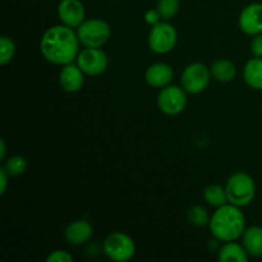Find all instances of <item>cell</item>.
I'll return each instance as SVG.
<instances>
[{"instance_id": "13", "label": "cell", "mask_w": 262, "mask_h": 262, "mask_svg": "<svg viewBox=\"0 0 262 262\" xmlns=\"http://www.w3.org/2000/svg\"><path fill=\"white\" fill-rule=\"evenodd\" d=\"M174 77V71L169 64L155 63L151 64L145 73V79L147 84L152 89H164L169 86Z\"/></svg>"}, {"instance_id": "22", "label": "cell", "mask_w": 262, "mask_h": 262, "mask_svg": "<svg viewBox=\"0 0 262 262\" xmlns=\"http://www.w3.org/2000/svg\"><path fill=\"white\" fill-rule=\"evenodd\" d=\"M181 3L179 0H158L156 9L160 13L161 19L168 20L176 17L179 12Z\"/></svg>"}, {"instance_id": "20", "label": "cell", "mask_w": 262, "mask_h": 262, "mask_svg": "<svg viewBox=\"0 0 262 262\" xmlns=\"http://www.w3.org/2000/svg\"><path fill=\"white\" fill-rule=\"evenodd\" d=\"M187 217H188V222L191 223L193 227H206L210 224V219L211 217L207 214L206 209L202 206H192L191 209L187 212Z\"/></svg>"}, {"instance_id": "14", "label": "cell", "mask_w": 262, "mask_h": 262, "mask_svg": "<svg viewBox=\"0 0 262 262\" xmlns=\"http://www.w3.org/2000/svg\"><path fill=\"white\" fill-rule=\"evenodd\" d=\"M92 234H94L92 225L84 219L72 222L71 224H68V227L66 228V232H64L66 241L71 246L84 245L91 239Z\"/></svg>"}, {"instance_id": "4", "label": "cell", "mask_w": 262, "mask_h": 262, "mask_svg": "<svg viewBox=\"0 0 262 262\" xmlns=\"http://www.w3.org/2000/svg\"><path fill=\"white\" fill-rule=\"evenodd\" d=\"M102 251L109 260L115 262L129 261L136 253V243L128 234L115 232L102 242Z\"/></svg>"}, {"instance_id": "16", "label": "cell", "mask_w": 262, "mask_h": 262, "mask_svg": "<svg viewBox=\"0 0 262 262\" xmlns=\"http://www.w3.org/2000/svg\"><path fill=\"white\" fill-rule=\"evenodd\" d=\"M245 82L253 90L262 91V58H252L243 68Z\"/></svg>"}, {"instance_id": "18", "label": "cell", "mask_w": 262, "mask_h": 262, "mask_svg": "<svg viewBox=\"0 0 262 262\" xmlns=\"http://www.w3.org/2000/svg\"><path fill=\"white\" fill-rule=\"evenodd\" d=\"M248 253L243 245H238V243L232 242L225 243L222 248L219 250L217 257L219 261L222 262H247L248 261Z\"/></svg>"}, {"instance_id": "7", "label": "cell", "mask_w": 262, "mask_h": 262, "mask_svg": "<svg viewBox=\"0 0 262 262\" xmlns=\"http://www.w3.org/2000/svg\"><path fill=\"white\" fill-rule=\"evenodd\" d=\"M211 71L202 63H192L184 68L182 73V87L188 94H201L209 86Z\"/></svg>"}, {"instance_id": "6", "label": "cell", "mask_w": 262, "mask_h": 262, "mask_svg": "<svg viewBox=\"0 0 262 262\" xmlns=\"http://www.w3.org/2000/svg\"><path fill=\"white\" fill-rule=\"evenodd\" d=\"M148 48L156 54H166L173 50L178 41L176 27L168 22H159L148 33Z\"/></svg>"}, {"instance_id": "5", "label": "cell", "mask_w": 262, "mask_h": 262, "mask_svg": "<svg viewBox=\"0 0 262 262\" xmlns=\"http://www.w3.org/2000/svg\"><path fill=\"white\" fill-rule=\"evenodd\" d=\"M110 35L112 30L107 22L97 18L84 20L77 27V36L84 48H101L107 42Z\"/></svg>"}, {"instance_id": "15", "label": "cell", "mask_w": 262, "mask_h": 262, "mask_svg": "<svg viewBox=\"0 0 262 262\" xmlns=\"http://www.w3.org/2000/svg\"><path fill=\"white\" fill-rule=\"evenodd\" d=\"M243 247L247 253L252 257H261L262 256V228L253 225L247 228L242 235Z\"/></svg>"}, {"instance_id": "1", "label": "cell", "mask_w": 262, "mask_h": 262, "mask_svg": "<svg viewBox=\"0 0 262 262\" xmlns=\"http://www.w3.org/2000/svg\"><path fill=\"white\" fill-rule=\"evenodd\" d=\"M79 38L66 25L53 26L41 37L40 50L43 58L56 66H67L77 59L79 53Z\"/></svg>"}, {"instance_id": "12", "label": "cell", "mask_w": 262, "mask_h": 262, "mask_svg": "<svg viewBox=\"0 0 262 262\" xmlns=\"http://www.w3.org/2000/svg\"><path fill=\"white\" fill-rule=\"evenodd\" d=\"M59 84L68 94L78 92L84 84V73L77 64H67L59 74Z\"/></svg>"}, {"instance_id": "28", "label": "cell", "mask_w": 262, "mask_h": 262, "mask_svg": "<svg viewBox=\"0 0 262 262\" xmlns=\"http://www.w3.org/2000/svg\"><path fill=\"white\" fill-rule=\"evenodd\" d=\"M5 154H7V146H5V141L0 140V159H4Z\"/></svg>"}, {"instance_id": "8", "label": "cell", "mask_w": 262, "mask_h": 262, "mask_svg": "<svg viewBox=\"0 0 262 262\" xmlns=\"http://www.w3.org/2000/svg\"><path fill=\"white\" fill-rule=\"evenodd\" d=\"M158 106L169 117L181 114L187 106L186 90L179 86H166L161 89L158 95Z\"/></svg>"}, {"instance_id": "9", "label": "cell", "mask_w": 262, "mask_h": 262, "mask_svg": "<svg viewBox=\"0 0 262 262\" xmlns=\"http://www.w3.org/2000/svg\"><path fill=\"white\" fill-rule=\"evenodd\" d=\"M77 66L87 76H100L109 67V58L100 48H84L77 56Z\"/></svg>"}, {"instance_id": "27", "label": "cell", "mask_w": 262, "mask_h": 262, "mask_svg": "<svg viewBox=\"0 0 262 262\" xmlns=\"http://www.w3.org/2000/svg\"><path fill=\"white\" fill-rule=\"evenodd\" d=\"M8 177L9 174L7 173L4 168L0 169V194H4L8 188Z\"/></svg>"}, {"instance_id": "19", "label": "cell", "mask_w": 262, "mask_h": 262, "mask_svg": "<svg viewBox=\"0 0 262 262\" xmlns=\"http://www.w3.org/2000/svg\"><path fill=\"white\" fill-rule=\"evenodd\" d=\"M204 199L210 206L220 207L228 202V196L225 188L217 184H211L204 189Z\"/></svg>"}, {"instance_id": "21", "label": "cell", "mask_w": 262, "mask_h": 262, "mask_svg": "<svg viewBox=\"0 0 262 262\" xmlns=\"http://www.w3.org/2000/svg\"><path fill=\"white\" fill-rule=\"evenodd\" d=\"M27 160L20 155L10 156L4 164V169L7 170V173L12 177H18L20 176V174H23L27 170Z\"/></svg>"}, {"instance_id": "23", "label": "cell", "mask_w": 262, "mask_h": 262, "mask_svg": "<svg viewBox=\"0 0 262 262\" xmlns=\"http://www.w3.org/2000/svg\"><path fill=\"white\" fill-rule=\"evenodd\" d=\"M15 54V43L8 36L0 37V64L5 66L9 63Z\"/></svg>"}, {"instance_id": "25", "label": "cell", "mask_w": 262, "mask_h": 262, "mask_svg": "<svg viewBox=\"0 0 262 262\" xmlns=\"http://www.w3.org/2000/svg\"><path fill=\"white\" fill-rule=\"evenodd\" d=\"M251 53L256 58H262V33L253 36L251 41Z\"/></svg>"}, {"instance_id": "26", "label": "cell", "mask_w": 262, "mask_h": 262, "mask_svg": "<svg viewBox=\"0 0 262 262\" xmlns=\"http://www.w3.org/2000/svg\"><path fill=\"white\" fill-rule=\"evenodd\" d=\"M145 19L148 25L155 26L160 22L161 15H160V13L158 12V9H148L145 14Z\"/></svg>"}, {"instance_id": "11", "label": "cell", "mask_w": 262, "mask_h": 262, "mask_svg": "<svg viewBox=\"0 0 262 262\" xmlns=\"http://www.w3.org/2000/svg\"><path fill=\"white\" fill-rule=\"evenodd\" d=\"M239 28L246 35L262 33V4L252 3L242 9L239 14Z\"/></svg>"}, {"instance_id": "2", "label": "cell", "mask_w": 262, "mask_h": 262, "mask_svg": "<svg viewBox=\"0 0 262 262\" xmlns=\"http://www.w3.org/2000/svg\"><path fill=\"white\" fill-rule=\"evenodd\" d=\"M210 232L215 239L232 242L242 237L246 230V216L238 206L225 204L217 207L210 219Z\"/></svg>"}, {"instance_id": "3", "label": "cell", "mask_w": 262, "mask_h": 262, "mask_svg": "<svg viewBox=\"0 0 262 262\" xmlns=\"http://www.w3.org/2000/svg\"><path fill=\"white\" fill-rule=\"evenodd\" d=\"M225 192H227L229 204L235 205L238 207L247 206L255 199V181L247 173L238 171V173L230 176V178L227 181Z\"/></svg>"}, {"instance_id": "10", "label": "cell", "mask_w": 262, "mask_h": 262, "mask_svg": "<svg viewBox=\"0 0 262 262\" xmlns=\"http://www.w3.org/2000/svg\"><path fill=\"white\" fill-rule=\"evenodd\" d=\"M58 17L68 27H78L84 22L86 10L81 0H60L58 5Z\"/></svg>"}, {"instance_id": "17", "label": "cell", "mask_w": 262, "mask_h": 262, "mask_svg": "<svg viewBox=\"0 0 262 262\" xmlns=\"http://www.w3.org/2000/svg\"><path fill=\"white\" fill-rule=\"evenodd\" d=\"M210 71H211V76L222 83H228L237 76V68H235L234 63L227 60V59H219V60L214 61L212 66L210 67Z\"/></svg>"}, {"instance_id": "24", "label": "cell", "mask_w": 262, "mask_h": 262, "mask_svg": "<svg viewBox=\"0 0 262 262\" xmlns=\"http://www.w3.org/2000/svg\"><path fill=\"white\" fill-rule=\"evenodd\" d=\"M72 261H73V257H72L71 253H68L67 251H63V250L53 251V252L46 257V262H72Z\"/></svg>"}]
</instances>
